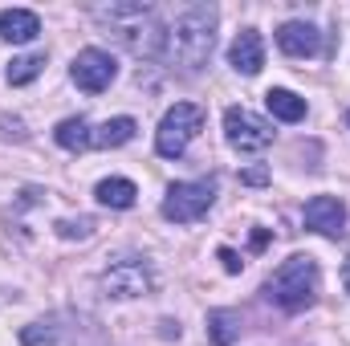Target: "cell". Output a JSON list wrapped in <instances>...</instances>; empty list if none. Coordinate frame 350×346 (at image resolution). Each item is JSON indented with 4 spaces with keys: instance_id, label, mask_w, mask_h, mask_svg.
<instances>
[{
    "instance_id": "6da1fadb",
    "label": "cell",
    "mask_w": 350,
    "mask_h": 346,
    "mask_svg": "<svg viewBox=\"0 0 350 346\" xmlns=\"http://www.w3.org/2000/svg\"><path fill=\"white\" fill-rule=\"evenodd\" d=\"M94 21L114 33V41L135 53V57H163V45H167V25L163 16L151 8V4H139V0H118L110 8H94Z\"/></svg>"
},
{
    "instance_id": "7a4b0ae2",
    "label": "cell",
    "mask_w": 350,
    "mask_h": 346,
    "mask_svg": "<svg viewBox=\"0 0 350 346\" xmlns=\"http://www.w3.org/2000/svg\"><path fill=\"white\" fill-rule=\"evenodd\" d=\"M216 21H220V12L212 4H187L167 29L163 57L183 74H200L204 62L212 57V45H216Z\"/></svg>"
},
{
    "instance_id": "3957f363",
    "label": "cell",
    "mask_w": 350,
    "mask_h": 346,
    "mask_svg": "<svg viewBox=\"0 0 350 346\" xmlns=\"http://www.w3.org/2000/svg\"><path fill=\"white\" fill-rule=\"evenodd\" d=\"M318 285H322L318 261L297 253V257L281 261V269L265 281V297L285 314H301V310H310L318 302Z\"/></svg>"
},
{
    "instance_id": "277c9868",
    "label": "cell",
    "mask_w": 350,
    "mask_h": 346,
    "mask_svg": "<svg viewBox=\"0 0 350 346\" xmlns=\"http://www.w3.org/2000/svg\"><path fill=\"white\" fill-rule=\"evenodd\" d=\"M200 131H204V110L196 102H175L172 110L163 114L159 131H155V151L163 159H179Z\"/></svg>"
},
{
    "instance_id": "5b68a950",
    "label": "cell",
    "mask_w": 350,
    "mask_h": 346,
    "mask_svg": "<svg viewBox=\"0 0 350 346\" xmlns=\"http://www.w3.org/2000/svg\"><path fill=\"white\" fill-rule=\"evenodd\" d=\"M224 139L241 155H261L273 143V122H265L261 114H253L245 106H228L224 110Z\"/></svg>"
},
{
    "instance_id": "8992f818",
    "label": "cell",
    "mask_w": 350,
    "mask_h": 346,
    "mask_svg": "<svg viewBox=\"0 0 350 346\" xmlns=\"http://www.w3.org/2000/svg\"><path fill=\"white\" fill-rule=\"evenodd\" d=\"M216 204V187L204 183V179H183V183H172L167 196H163V216L175 220V224H196L208 216V208Z\"/></svg>"
},
{
    "instance_id": "52a82bcc",
    "label": "cell",
    "mask_w": 350,
    "mask_h": 346,
    "mask_svg": "<svg viewBox=\"0 0 350 346\" xmlns=\"http://www.w3.org/2000/svg\"><path fill=\"white\" fill-rule=\"evenodd\" d=\"M155 285V273L143 257H122L114 261L106 273H102V293L114 297V302H131V297H147Z\"/></svg>"
},
{
    "instance_id": "ba28073f",
    "label": "cell",
    "mask_w": 350,
    "mask_h": 346,
    "mask_svg": "<svg viewBox=\"0 0 350 346\" xmlns=\"http://www.w3.org/2000/svg\"><path fill=\"white\" fill-rule=\"evenodd\" d=\"M70 78H74V86L86 90V94H102L118 78V66H114V57L106 49H82L74 57V66H70Z\"/></svg>"
},
{
    "instance_id": "9c48e42d",
    "label": "cell",
    "mask_w": 350,
    "mask_h": 346,
    "mask_svg": "<svg viewBox=\"0 0 350 346\" xmlns=\"http://www.w3.org/2000/svg\"><path fill=\"white\" fill-rule=\"evenodd\" d=\"M306 228L318 237H330V241L347 237V204L338 196H314L306 204Z\"/></svg>"
},
{
    "instance_id": "30bf717a",
    "label": "cell",
    "mask_w": 350,
    "mask_h": 346,
    "mask_svg": "<svg viewBox=\"0 0 350 346\" xmlns=\"http://www.w3.org/2000/svg\"><path fill=\"white\" fill-rule=\"evenodd\" d=\"M277 45H281L285 57H314L322 49V33L310 21H285L277 29Z\"/></svg>"
},
{
    "instance_id": "8fae6325",
    "label": "cell",
    "mask_w": 350,
    "mask_h": 346,
    "mask_svg": "<svg viewBox=\"0 0 350 346\" xmlns=\"http://www.w3.org/2000/svg\"><path fill=\"white\" fill-rule=\"evenodd\" d=\"M228 66H232L237 74H245V78L261 74V66H265V41H261V33H257V29H241V33H237L232 49H228Z\"/></svg>"
},
{
    "instance_id": "7c38bea8",
    "label": "cell",
    "mask_w": 350,
    "mask_h": 346,
    "mask_svg": "<svg viewBox=\"0 0 350 346\" xmlns=\"http://www.w3.org/2000/svg\"><path fill=\"white\" fill-rule=\"evenodd\" d=\"M41 33V16L33 8H4L0 12V37L12 45H29Z\"/></svg>"
},
{
    "instance_id": "4fadbf2b",
    "label": "cell",
    "mask_w": 350,
    "mask_h": 346,
    "mask_svg": "<svg viewBox=\"0 0 350 346\" xmlns=\"http://www.w3.org/2000/svg\"><path fill=\"white\" fill-rule=\"evenodd\" d=\"M94 196H98V204H102V208H135L139 187H135L131 179L114 175V179H102V183L94 187Z\"/></svg>"
},
{
    "instance_id": "5bb4252c",
    "label": "cell",
    "mask_w": 350,
    "mask_h": 346,
    "mask_svg": "<svg viewBox=\"0 0 350 346\" xmlns=\"http://www.w3.org/2000/svg\"><path fill=\"white\" fill-rule=\"evenodd\" d=\"M135 131H139V122L135 118H110V122H102V127H94V135H90V147H122V143H131L135 139Z\"/></svg>"
},
{
    "instance_id": "9a60e30c",
    "label": "cell",
    "mask_w": 350,
    "mask_h": 346,
    "mask_svg": "<svg viewBox=\"0 0 350 346\" xmlns=\"http://www.w3.org/2000/svg\"><path fill=\"white\" fill-rule=\"evenodd\" d=\"M265 106H269V114L273 118H281V122H301L306 118V98H297L293 90H269L265 94Z\"/></svg>"
},
{
    "instance_id": "2e32d148",
    "label": "cell",
    "mask_w": 350,
    "mask_h": 346,
    "mask_svg": "<svg viewBox=\"0 0 350 346\" xmlns=\"http://www.w3.org/2000/svg\"><path fill=\"white\" fill-rule=\"evenodd\" d=\"M208 338L216 346H232L241 338V314L237 310H212L208 314Z\"/></svg>"
},
{
    "instance_id": "e0dca14e",
    "label": "cell",
    "mask_w": 350,
    "mask_h": 346,
    "mask_svg": "<svg viewBox=\"0 0 350 346\" xmlns=\"http://www.w3.org/2000/svg\"><path fill=\"white\" fill-rule=\"evenodd\" d=\"M41 70H45V53H25V57H12L8 62L4 78H8V86H29Z\"/></svg>"
},
{
    "instance_id": "ac0fdd59",
    "label": "cell",
    "mask_w": 350,
    "mask_h": 346,
    "mask_svg": "<svg viewBox=\"0 0 350 346\" xmlns=\"http://www.w3.org/2000/svg\"><path fill=\"white\" fill-rule=\"evenodd\" d=\"M90 122L86 118H66V122H57V131H53V139L66 147V151H86L90 147Z\"/></svg>"
},
{
    "instance_id": "d6986e66",
    "label": "cell",
    "mask_w": 350,
    "mask_h": 346,
    "mask_svg": "<svg viewBox=\"0 0 350 346\" xmlns=\"http://www.w3.org/2000/svg\"><path fill=\"white\" fill-rule=\"evenodd\" d=\"M53 228H57V237L74 241V237H90V232H94V220H90V216H78V220H57Z\"/></svg>"
},
{
    "instance_id": "ffe728a7",
    "label": "cell",
    "mask_w": 350,
    "mask_h": 346,
    "mask_svg": "<svg viewBox=\"0 0 350 346\" xmlns=\"http://www.w3.org/2000/svg\"><path fill=\"white\" fill-rule=\"evenodd\" d=\"M220 265H224V273H241V265H245V261L237 257L232 249H220Z\"/></svg>"
},
{
    "instance_id": "44dd1931",
    "label": "cell",
    "mask_w": 350,
    "mask_h": 346,
    "mask_svg": "<svg viewBox=\"0 0 350 346\" xmlns=\"http://www.w3.org/2000/svg\"><path fill=\"white\" fill-rule=\"evenodd\" d=\"M265 179H269L265 168H249V172H245V183H265Z\"/></svg>"
},
{
    "instance_id": "7402d4cb",
    "label": "cell",
    "mask_w": 350,
    "mask_h": 346,
    "mask_svg": "<svg viewBox=\"0 0 350 346\" xmlns=\"http://www.w3.org/2000/svg\"><path fill=\"white\" fill-rule=\"evenodd\" d=\"M342 285H347V293H350V257L342 261Z\"/></svg>"
},
{
    "instance_id": "603a6c76",
    "label": "cell",
    "mask_w": 350,
    "mask_h": 346,
    "mask_svg": "<svg viewBox=\"0 0 350 346\" xmlns=\"http://www.w3.org/2000/svg\"><path fill=\"white\" fill-rule=\"evenodd\" d=\"M347 122H350V114H347Z\"/></svg>"
}]
</instances>
